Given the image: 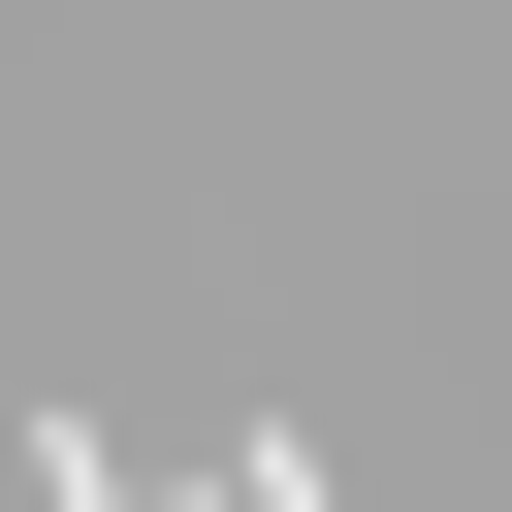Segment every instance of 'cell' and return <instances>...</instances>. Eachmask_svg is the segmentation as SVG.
<instances>
[{
    "instance_id": "obj_1",
    "label": "cell",
    "mask_w": 512,
    "mask_h": 512,
    "mask_svg": "<svg viewBox=\"0 0 512 512\" xmlns=\"http://www.w3.org/2000/svg\"><path fill=\"white\" fill-rule=\"evenodd\" d=\"M224 512H320V448H288V416H256V480H224Z\"/></svg>"
}]
</instances>
